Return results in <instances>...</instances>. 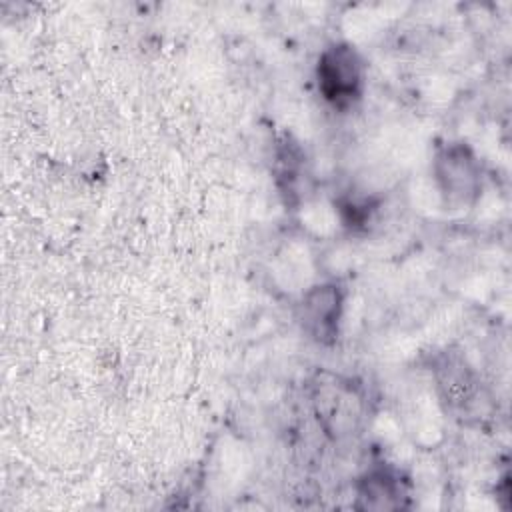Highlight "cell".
<instances>
[{"instance_id": "6da1fadb", "label": "cell", "mask_w": 512, "mask_h": 512, "mask_svg": "<svg viewBox=\"0 0 512 512\" xmlns=\"http://www.w3.org/2000/svg\"><path fill=\"white\" fill-rule=\"evenodd\" d=\"M318 86L326 100L344 108L360 96L362 68L350 46L338 44L328 48L318 62Z\"/></svg>"}, {"instance_id": "7a4b0ae2", "label": "cell", "mask_w": 512, "mask_h": 512, "mask_svg": "<svg viewBox=\"0 0 512 512\" xmlns=\"http://www.w3.org/2000/svg\"><path fill=\"white\" fill-rule=\"evenodd\" d=\"M340 292L336 286H316L302 300V326L318 342L336 336L340 318Z\"/></svg>"}, {"instance_id": "3957f363", "label": "cell", "mask_w": 512, "mask_h": 512, "mask_svg": "<svg viewBox=\"0 0 512 512\" xmlns=\"http://www.w3.org/2000/svg\"><path fill=\"white\" fill-rule=\"evenodd\" d=\"M436 174L452 200H464L476 188V168L464 148H450L438 158Z\"/></svg>"}, {"instance_id": "277c9868", "label": "cell", "mask_w": 512, "mask_h": 512, "mask_svg": "<svg viewBox=\"0 0 512 512\" xmlns=\"http://www.w3.org/2000/svg\"><path fill=\"white\" fill-rule=\"evenodd\" d=\"M364 496H370V502L372 500H380L376 508H392V500L398 496V488L394 484V478L380 472V474H374L370 476V480H366V488H364ZM368 502V506H370Z\"/></svg>"}]
</instances>
